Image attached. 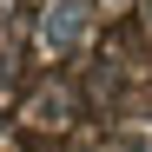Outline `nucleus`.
I'll list each match as a JSON object with an SVG mask.
<instances>
[{
  "instance_id": "nucleus-1",
  "label": "nucleus",
  "mask_w": 152,
  "mask_h": 152,
  "mask_svg": "<svg viewBox=\"0 0 152 152\" xmlns=\"http://www.w3.org/2000/svg\"><path fill=\"white\" fill-rule=\"evenodd\" d=\"M46 40H53V46H73V40H80V0H60V7H53Z\"/></svg>"
}]
</instances>
